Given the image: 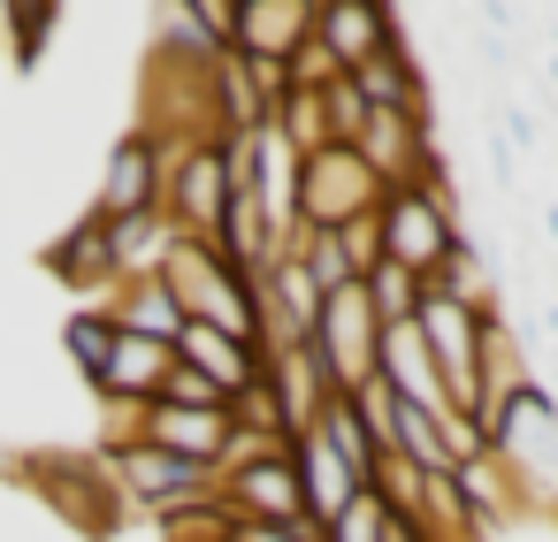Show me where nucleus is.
I'll list each match as a JSON object with an SVG mask.
<instances>
[{"label": "nucleus", "instance_id": "nucleus-6", "mask_svg": "<svg viewBox=\"0 0 558 542\" xmlns=\"http://www.w3.org/2000/svg\"><path fill=\"white\" fill-rule=\"evenodd\" d=\"M375 207H383V184L352 146H322L299 161V230H344Z\"/></svg>", "mask_w": 558, "mask_h": 542}, {"label": "nucleus", "instance_id": "nucleus-32", "mask_svg": "<svg viewBox=\"0 0 558 542\" xmlns=\"http://www.w3.org/2000/svg\"><path fill=\"white\" fill-rule=\"evenodd\" d=\"M550 93H558V54H550Z\"/></svg>", "mask_w": 558, "mask_h": 542}, {"label": "nucleus", "instance_id": "nucleus-33", "mask_svg": "<svg viewBox=\"0 0 558 542\" xmlns=\"http://www.w3.org/2000/svg\"><path fill=\"white\" fill-rule=\"evenodd\" d=\"M550 54H558V24H550Z\"/></svg>", "mask_w": 558, "mask_h": 542}, {"label": "nucleus", "instance_id": "nucleus-11", "mask_svg": "<svg viewBox=\"0 0 558 542\" xmlns=\"http://www.w3.org/2000/svg\"><path fill=\"white\" fill-rule=\"evenodd\" d=\"M131 443H154V451H169V458H184V466H222V451H230V412H199V405H146L138 420H131Z\"/></svg>", "mask_w": 558, "mask_h": 542}, {"label": "nucleus", "instance_id": "nucleus-9", "mask_svg": "<svg viewBox=\"0 0 558 542\" xmlns=\"http://www.w3.org/2000/svg\"><path fill=\"white\" fill-rule=\"evenodd\" d=\"M215 504L230 519H245V527H299L306 519V489H299L291 443L283 451H260V458H245L230 473H215Z\"/></svg>", "mask_w": 558, "mask_h": 542}, {"label": "nucleus", "instance_id": "nucleus-5", "mask_svg": "<svg viewBox=\"0 0 558 542\" xmlns=\"http://www.w3.org/2000/svg\"><path fill=\"white\" fill-rule=\"evenodd\" d=\"M306 352H314V367L329 374V390H337V397H352L360 382H375L383 321H375V306H367V283H352V291L322 298V321H314Z\"/></svg>", "mask_w": 558, "mask_h": 542}, {"label": "nucleus", "instance_id": "nucleus-12", "mask_svg": "<svg viewBox=\"0 0 558 542\" xmlns=\"http://www.w3.org/2000/svg\"><path fill=\"white\" fill-rule=\"evenodd\" d=\"M314 39L337 54V70H367L390 39H398V9L383 0H314Z\"/></svg>", "mask_w": 558, "mask_h": 542}, {"label": "nucleus", "instance_id": "nucleus-1", "mask_svg": "<svg viewBox=\"0 0 558 542\" xmlns=\"http://www.w3.org/2000/svg\"><path fill=\"white\" fill-rule=\"evenodd\" d=\"M161 283H169V298L184 306V321H207V329H222V336L268 352V336H260V291H253V275H245L222 245L169 237V252H161Z\"/></svg>", "mask_w": 558, "mask_h": 542}, {"label": "nucleus", "instance_id": "nucleus-16", "mask_svg": "<svg viewBox=\"0 0 558 542\" xmlns=\"http://www.w3.org/2000/svg\"><path fill=\"white\" fill-rule=\"evenodd\" d=\"M47 275L62 283V291H77L85 306L93 298H108L116 291V252H108V222L100 214H77L54 245H47Z\"/></svg>", "mask_w": 558, "mask_h": 542}, {"label": "nucleus", "instance_id": "nucleus-28", "mask_svg": "<svg viewBox=\"0 0 558 542\" xmlns=\"http://www.w3.org/2000/svg\"><path fill=\"white\" fill-rule=\"evenodd\" d=\"M375 214H383V207H375ZM375 214H360V222H344V230H337V237H344V260H352V275H360V283L383 268V222H375Z\"/></svg>", "mask_w": 558, "mask_h": 542}, {"label": "nucleus", "instance_id": "nucleus-8", "mask_svg": "<svg viewBox=\"0 0 558 542\" xmlns=\"http://www.w3.org/2000/svg\"><path fill=\"white\" fill-rule=\"evenodd\" d=\"M108 481H116V496H123L131 512H146V519H169V512L215 496V473H207V466H184V458H169V451H154V443H116V451H108Z\"/></svg>", "mask_w": 558, "mask_h": 542}, {"label": "nucleus", "instance_id": "nucleus-25", "mask_svg": "<svg viewBox=\"0 0 558 542\" xmlns=\"http://www.w3.org/2000/svg\"><path fill=\"white\" fill-rule=\"evenodd\" d=\"M283 70H291V93H329V85H344V70H337V54H329L322 39H306Z\"/></svg>", "mask_w": 558, "mask_h": 542}, {"label": "nucleus", "instance_id": "nucleus-21", "mask_svg": "<svg viewBox=\"0 0 558 542\" xmlns=\"http://www.w3.org/2000/svg\"><path fill=\"white\" fill-rule=\"evenodd\" d=\"M299 260H306V275H314V291L322 298H337V291H352L360 275H352V260H344V237L337 230H299V245H291Z\"/></svg>", "mask_w": 558, "mask_h": 542}, {"label": "nucleus", "instance_id": "nucleus-14", "mask_svg": "<svg viewBox=\"0 0 558 542\" xmlns=\"http://www.w3.org/2000/svg\"><path fill=\"white\" fill-rule=\"evenodd\" d=\"M177 359L199 374V382H215L230 405L268 374V352L260 344H238V336H222V329H207V321H184V336H177Z\"/></svg>", "mask_w": 558, "mask_h": 542}, {"label": "nucleus", "instance_id": "nucleus-22", "mask_svg": "<svg viewBox=\"0 0 558 542\" xmlns=\"http://www.w3.org/2000/svg\"><path fill=\"white\" fill-rule=\"evenodd\" d=\"M421 298H428V283H421V275H405V268H390V260L367 275V306H375V321H383V329L413 321V313H421Z\"/></svg>", "mask_w": 558, "mask_h": 542}, {"label": "nucleus", "instance_id": "nucleus-24", "mask_svg": "<svg viewBox=\"0 0 558 542\" xmlns=\"http://www.w3.org/2000/svg\"><path fill=\"white\" fill-rule=\"evenodd\" d=\"M383 527H390V504H383L375 489H360V496L322 527V542H383Z\"/></svg>", "mask_w": 558, "mask_h": 542}, {"label": "nucleus", "instance_id": "nucleus-31", "mask_svg": "<svg viewBox=\"0 0 558 542\" xmlns=\"http://www.w3.org/2000/svg\"><path fill=\"white\" fill-rule=\"evenodd\" d=\"M383 542H428V534H421L413 519H398V512H390V527H383Z\"/></svg>", "mask_w": 558, "mask_h": 542}, {"label": "nucleus", "instance_id": "nucleus-15", "mask_svg": "<svg viewBox=\"0 0 558 542\" xmlns=\"http://www.w3.org/2000/svg\"><path fill=\"white\" fill-rule=\"evenodd\" d=\"M375 374H383V382H390V390H398V397H405L413 412H428V420H444V412H459L413 321H398V329H383V352H375Z\"/></svg>", "mask_w": 558, "mask_h": 542}, {"label": "nucleus", "instance_id": "nucleus-27", "mask_svg": "<svg viewBox=\"0 0 558 542\" xmlns=\"http://www.w3.org/2000/svg\"><path fill=\"white\" fill-rule=\"evenodd\" d=\"M489 138L512 146V161H527V153H535V115H527L520 100H489Z\"/></svg>", "mask_w": 558, "mask_h": 542}, {"label": "nucleus", "instance_id": "nucleus-18", "mask_svg": "<svg viewBox=\"0 0 558 542\" xmlns=\"http://www.w3.org/2000/svg\"><path fill=\"white\" fill-rule=\"evenodd\" d=\"M268 390H276V405H283V428H291V443L322 420V405L337 397L329 390V374L314 367V352L306 344H291V352H268Z\"/></svg>", "mask_w": 558, "mask_h": 542}, {"label": "nucleus", "instance_id": "nucleus-29", "mask_svg": "<svg viewBox=\"0 0 558 542\" xmlns=\"http://www.w3.org/2000/svg\"><path fill=\"white\" fill-rule=\"evenodd\" d=\"M154 405H199V412H230V397H222L215 382H199L184 359L169 367V382H161V397H154Z\"/></svg>", "mask_w": 558, "mask_h": 542}, {"label": "nucleus", "instance_id": "nucleus-7", "mask_svg": "<svg viewBox=\"0 0 558 542\" xmlns=\"http://www.w3.org/2000/svg\"><path fill=\"white\" fill-rule=\"evenodd\" d=\"M489 321H497V313L459 306V298H444V291H428L421 313H413V329H421V344H428V359H436V374H444V390H451L459 412H474V390H482V336H489Z\"/></svg>", "mask_w": 558, "mask_h": 542}, {"label": "nucleus", "instance_id": "nucleus-30", "mask_svg": "<svg viewBox=\"0 0 558 542\" xmlns=\"http://www.w3.org/2000/svg\"><path fill=\"white\" fill-rule=\"evenodd\" d=\"M230 542H322V527H314V519H299V527H245V519H238Z\"/></svg>", "mask_w": 558, "mask_h": 542}, {"label": "nucleus", "instance_id": "nucleus-4", "mask_svg": "<svg viewBox=\"0 0 558 542\" xmlns=\"http://www.w3.org/2000/svg\"><path fill=\"white\" fill-rule=\"evenodd\" d=\"M161 214H169L177 237L222 245V222H230V161H222V138L215 146H184V153L161 146Z\"/></svg>", "mask_w": 558, "mask_h": 542}, {"label": "nucleus", "instance_id": "nucleus-23", "mask_svg": "<svg viewBox=\"0 0 558 542\" xmlns=\"http://www.w3.org/2000/svg\"><path fill=\"white\" fill-rule=\"evenodd\" d=\"M154 527H161V542H230L238 519L207 496V504H184V512H169V519H154Z\"/></svg>", "mask_w": 558, "mask_h": 542}, {"label": "nucleus", "instance_id": "nucleus-20", "mask_svg": "<svg viewBox=\"0 0 558 542\" xmlns=\"http://www.w3.org/2000/svg\"><path fill=\"white\" fill-rule=\"evenodd\" d=\"M116 344H123V329L108 321V306H77L70 321H62V352H70V367L100 390L108 382V359H116Z\"/></svg>", "mask_w": 558, "mask_h": 542}, {"label": "nucleus", "instance_id": "nucleus-17", "mask_svg": "<svg viewBox=\"0 0 558 542\" xmlns=\"http://www.w3.org/2000/svg\"><path fill=\"white\" fill-rule=\"evenodd\" d=\"M100 306H108V321H116L123 336H146V344H169V352H177V336H184V306L169 298V283H161V275L116 283Z\"/></svg>", "mask_w": 558, "mask_h": 542}, {"label": "nucleus", "instance_id": "nucleus-3", "mask_svg": "<svg viewBox=\"0 0 558 542\" xmlns=\"http://www.w3.org/2000/svg\"><path fill=\"white\" fill-rule=\"evenodd\" d=\"M375 222H383V260L405 268V275H421V283H436V268L466 237L459 199H451V176L444 184H413V192H383V214Z\"/></svg>", "mask_w": 558, "mask_h": 542}, {"label": "nucleus", "instance_id": "nucleus-26", "mask_svg": "<svg viewBox=\"0 0 558 542\" xmlns=\"http://www.w3.org/2000/svg\"><path fill=\"white\" fill-rule=\"evenodd\" d=\"M322 100H329V146H360V131H367V100L352 93V77L329 85Z\"/></svg>", "mask_w": 558, "mask_h": 542}, {"label": "nucleus", "instance_id": "nucleus-19", "mask_svg": "<svg viewBox=\"0 0 558 542\" xmlns=\"http://www.w3.org/2000/svg\"><path fill=\"white\" fill-rule=\"evenodd\" d=\"M291 458H299V489H306V519L314 527H329L352 496H360V481H352V466L322 443V428H306L299 443H291Z\"/></svg>", "mask_w": 558, "mask_h": 542}, {"label": "nucleus", "instance_id": "nucleus-10", "mask_svg": "<svg viewBox=\"0 0 558 542\" xmlns=\"http://www.w3.org/2000/svg\"><path fill=\"white\" fill-rule=\"evenodd\" d=\"M100 222H131V214H161V146L131 123L116 146H108V169H100V199H93Z\"/></svg>", "mask_w": 558, "mask_h": 542}, {"label": "nucleus", "instance_id": "nucleus-13", "mask_svg": "<svg viewBox=\"0 0 558 542\" xmlns=\"http://www.w3.org/2000/svg\"><path fill=\"white\" fill-rule=\"evenodd\" d=\"M314 39V0H238L230 54L245 62H291Z\"/></svg>", "mask_w": 558, "mask_h": 542}, {"label": "nucleus", "instance_id": "nucleus-2", "mask_svg": "<svg viewBox=\"0 0 558 542\" xmlns=\"http://www.w3.org/2000/svg\"><path fill=\"white\" fill-rule=\"evenodd\" d=\"M489 458L512 473V489H520V504L535 512V504H558V405L527 382L520 397H505L497 412H489Z\"/></svg>", "mask_w": 558, "mask_h": 542}]
</instances>
